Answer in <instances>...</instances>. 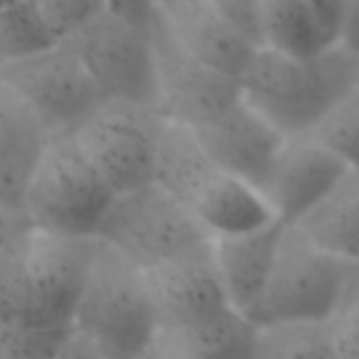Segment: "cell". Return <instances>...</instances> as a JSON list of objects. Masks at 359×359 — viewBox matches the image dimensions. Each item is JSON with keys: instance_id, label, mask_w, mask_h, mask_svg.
<instances>
[{"instance_id": "obj_35", "label": "cell", "mask_w": 359, "mask_h": 359, "mask_svg": "<svg viewBox=\"0 0 359 359\" xmlns=\"http://www.w3.org/2000/svg\"><path fill=\"white\" fill-rule=\"evenodd\" d=\"M8 2H13V0H0V8H2L4 4H8Z\"/></svg>"}, {"instance_id": "obj_6", "label": "cell", "mask_w": 359, "mask_h": 359, "mask_svg": "<svg viewBox=\"0 0 359 359\" xmlns=\"http://www.w3.org/2000/svg\"><path fill=\"white\" fill-rule=\"evenodd\" d=\"M164 116L158 107L103 99L72 133L116 196L156 183Z\"/></svg>"}, {"instance_id": "obj_23", "label": "cell", "mask_w": 359, "mask_h": 359, "mask_svg": "<svg viewBox=\"0 0 359 359\" xmlns=\"http://www.w3.org/2000/svg\"><path fill=\"white\" fill-rule=\"evenodd\" d=\"M61 42L32 0H13L0 8V67L27 59Z\"/></svg>"}, {"instance_id": "obj_32", "label": "cell", "mask_w": 359, "mask_h": 359, "mask_svg": "<svg viewBox=\"0 0 359 359\" xmlns=\"http://www.w3.org/2000/svg\"><path fill=\"white\" fill-rule=\"evenodd\" d=\"M341 42L353 53H359V0H345V23Z\"/></svg>"}, {"instance_id": "obj_17", "label": "cell", "mask_w": 359, "mask_h": 359, "mask_svg": "<svg viewBox=\"0 0 359 359\" xmlns=\"http://www.w3.org/2000/svg\"><path fill=\"white\" fill-rule=\"evenodd\" d=\"M189 212L212 238L246 233L276 221L269 204L257 189L223 170L206 185Z\"/></svg>"}, {"instance_id": "obj_1", "label": "cell", "mask_w": 359, "mask_h": 359, "mask_svg": "<svg viewBox=\"0 0 359 359\" xmlns=\"http://www.w3.org/2000/svg\"><path fill=\"white\" fill-rule=\"evenodd\" d=\"M358 53L343 42L311 57L259 46L240 78L242 99L286 137L309 133L355 88Z\"/></svg>"}, {"instance_id": "obj_2", "label": "cell", "mask_w": 359, "mask_h": 359, "mask_svg": "<svg viewBox=\"0 0 359 359\" xmlns=\"http://www.w3.org/2000/svg\"><path fill=\"white\" fill-rule=\"evenodd\" d=\"M101 359H147L162 339V324L143 273L99 242L74 320Z\"/></svg>"}, {"instance_id": "obj_30", "label": "cell", "mask_w": 359, "mask_h": 359, "mask_svg": "<svg viewBox=\"0 0 359 359\" xmlns=\"http://www.w3.org/2000/svg\"><path fill=\"white\" fill-rule=\"evenodd\" d=\"M156 8V0H105V11L141 27L149 25Z\"/></svg>"}, {"instance_id": "obj_26", "label": "cell", "mask_w": 359, "mask_h": 359, "mask_svg": "<svg viewBox=\"0 0 359 359\" xmlns=\"http://www.w3.org/2000/svg\"><path fill=\"white\" fill-rule=\"evenodd\" d=\"M59 40L69 38L105 11V0H32Z\"/></svg>"}, {"instance_id": "obj_28", "label": "cell", "mask_w": 359, "mask_h": 359, "mask_svg": "<svg viewBox=\"0 0 359 359\" xmlns=\"http://www.w3.org/2000/svg\"><path fill=\"white\" fill-rule=\"evenodd\" d=\"M221 19L252 46H263L261 0H208Z\"/></svg>"}, {"instance_id": "obj_9", "label": "cell", "mask_w": 359, "mask_h": 359, "mask_svg": "<svg viewBox=\"0 0 359 359\" xmlns=\"http://www.w3.org/2000/svg\"><path fill=\"white\" fill-rule=\"evenodd\" d=\"M103 99L158 107L154 50L147 27L109 11L65 38Z\"/></svg>"}, {"instance_id": "obj_15", "label": "cell", "mask_w": 359, "mask_h": 359, "mask_svg": "<svg viewBox=\"0 0 359 359\" xmlns=\"http://www.w3.org/2000/svg\"><path fill=\"white\" fill-rule=\"evenodd\" d=\"M158 8L189 53L240 82L259 46H252L231 29L208 0H168Z\"/></svg>"}, {"instance_id": "obj_8", "label": "cell", "mask_w": 359, "mask_h": 359, "mask_svg": "<svg viewBox=\"0 0 359 359\" xmlns=\"http://www.w3.org/2000/svg\"><path fill=\"white\" fill-rule=\"evenodd\" d=\"M147 32L156 65L158 109L166 120L196 130L242 99L240 82L189 53L170 32L160 8Z\"/></svg>"}, {"instance_id": "obj_24", "label": "cell", "mask_w": 359, "mask_h": 359, "mask_svg": "<svg viewBox=\"0 0 359 359\" xmlns=\"http://www.w3.org/2000/svg\"><path fill=\"white\" fill-rule=\"evenodd\" d=\"M349 170L359 172V90L353 88L309 130Z\"/></svg>"}, {"instance_id": "obj_20", "label": "cell", "mask_w": 359, "mask_h": 359, "mask_svg": "<svg viewBox=\"0 0 359 359\" xmlns=\"http://www.w3.org/2000/svg\"><path fill=\"white\" fill-rule=\"evenodd\" d=\"M261 21L263 46L294 57H311L334 44L305 0H261Z\"/></svg>"}, {"instance_id": "obj_31", "label": "cell", "mask_w": 359, "mask_h": 359, "mask_svg": "<svg viewBox=\"0 0 359 359\" xmlns=\"http://www.w3.org/2000/svg\"><path fill=\"white\" fill-rule=\"evenodd\" d=\"M53 359H101L99 353L78 334V332H69L61 345L57 347V353Z\"/></svg>"}, {"instance_id": "obj_16", "label": "cell", "mask_w": 359, "mask_h": 359, "mask_svg": "<svg viewBox=\"0 0 359 359\" xmlns=\"http://www.w3.org/2000/svg\"><path fill=\"white\" fill-rule=\"evenodd\" d=\"M46 130L0 76V212L23 215V198Z\"/></svg>"}, {"instance_id": "obj_5", "label": "cell", "mask_w": 359, "mask_h": 359, "mask_svg": "<svg viewBox=\"0 0 359 359\" xmlns=\"http://www.w3.org/2000/svg\"><path fill=\"white\" fill-rule=\"evenodd\" d=\"M97 250V238H63L32 229L19 328L38 334L72 332Z\"/></svg>"}, {"instance_id": "obj_21", "label": "cell", "mask_w": 359, "mask_h": 359, "mask_svg": "<svg viewBox=\"0 0 359 359\" xmlns=\"http://www.w3.org/2000/svg\"><path fill=\"white\" fill-rule=\"evenodd\" d=\"M32 225L23 215L0 212V332L21 326L23 263Z\"/></svg>"}, {"instance_id": "obj_13", "label": "cell", "mask_w": 359, "mask_h": 359, "mask_svg": "<svg viewBox=\"0 0 359 359\" xmlns=\"http://www.w3.org/2000/svg\"><path fill=\"white\" fill-rule=\"evenodd\" d=\"M160 316L162 332L200 324L231 307L212 246L141 271Z\"/></svg>"}, {"instance_id": "obj_11", "label": "cell", "mask_w": 359, "mask_h": 359, "mask_svg": "<svg viewBox=\"0 0 359 359\" xmlns=\"http://www.w3.org/2000/svg\"><path fill=\"white\" fill-rule=\"evenodd\" d=\"M198 143L225 175L261 194L286 135L244 99L217 120L194 130Z\"/></svg>"}, {"instance_id": "obj_18", "label": "cell", "mask_w": 359, "mask_h": 359, "mask_svg": "<svg viewBox=\"0 0 359 359\" xmlns=\"http://www.w3.org/2000/svg\"><path fill=\"white\" fill-rule=\"evenodd\" d=\"M257 332L250 318L227 307L200 324L162 332V341L179 359H257Z\"/></svg>"}, {"instance_id": "obj_4", "label": "cell", "mask_w": 359, "mask_h": 359, "mask_svg": "<svg viewBox=\"0 0 359 359\" xmlns=\"http://www.w3.org/2000/svg\"><path fill=\"white\" fill-rule=\"evenodd\" d=\"M97 240L139 271L189 257L215 242L200 221L156 183L116 196Z\"/></svg>"}, {"instance_id": "obj_10", "label": "cell", "mask_w": 359, "mask_h": 359, "mask_svg": "<svg viewBox=\"0 0 359 359\" xmlns=\"http://www.w3.org/2000/svg\"><path fill=\"white\" fill-rule=\"evenodd\" d=\"M0 76L38 118L46 135L74 133L103 101L97 84L65 40L0 67Z\"/></svg>"}, {"instance_id": "obj_3", "label": "cell", "mask_w": 359, "mask_h": 359, "mask_svg": "<svg viewBox=\"0 0 359 359\" xmlns=\"http://www.w3.org/2000/svg\"><path fill=\"white\" fill-rule=\"evenodd\" d=\"M114 200V189L72 133L46 137L23 198V217L32 229L63 238H97Z\"/></svg>"}, {"instance_id": "obj_29", "label": "cell", "mask_w": 359, "mask_h": 359, "mask_svg": "<svg viewBox=\"0 0 359 359\" xmlns=\"http://www.w3.org/2000/svg\"><path fill=\"white\" fill-rule=\"evenodd\" d=\"M330 42H341L345 23V0H305Z\"/></svg>"}, {"instance_id": "obj_27", "label": "cell", "mask_w": 359, "mask_h": 359, "mask_svg": "<svg viewBox=\"0 0 359 359\" xmlns=\"http://www.w3.org/2000/svg\"><path fill=\"white\" fill-rule=\"evenodd\" d=\"M67 334H38L23 328L2 330L0 359H53Z\"/></svg>"}, {"instance_id": "obj_22", "label": "cell", "mask_w": 359, "mask_h": 359, "mask_svg": "<svg viewBox=\"0 0 359 359\" xmlns=\"http://www.w3.org/2000/svg\"><path fill=\"white\" fill-rule=\"evenodd\" d=\"M257 359H339L326 320L271 322L257 332Z\"/></svg>"}, {"instance_id": "obj_36", "label": "cell", "mask_w": 359, "mask_h": 359, "mask_svg": "<svg viewBox=\"0 0 359 359\" xmlns=\"http://www.w3.org/2000/svg\"><path fill=\"white\" fill-rule=\"evenodd\" d=\"M166 2H168V0H156V4H158V6H162V4H166Z\"/></svg>"}, {"instance_id": "obj_12", "label": "cell", "mask_w": 359, "mask_h": 359, "mask_svg": "<svg viewBox=\"0 0 359 359\" xmlns=\"http://www.w3.org/2000/svg\"><path fill=\"white\" fill-rule=\"evenodd\" d=\"M347 170L349 168L309 133L288 135L261 196L280 223L297 225L328 196Z\"/></svg>"}, {"instance_id": "obj_14", "label": "cell", "mask_w": 359, "mask_h": 359, "mask_svg": "<svg viewBox=\"0 0 359 359\" xmlns=\"http://www.w3.org/2000/svg\"><path fill=\"white\" fill-rule=\"evenodd\" d=\"M284 227L276 219L246 233L215 238V259L227 301L250 320L265 294Z\"/></svg>"}, {"instance_id": "obj_33", "label": "cell", "mask_w": 359, "mask_h": 359, "mask_svg": "<svg viewBox=\"0 0 359 359\" xmlns=\"http://www.w3.org/2000/svg\"><path fill=\"white\" fill-rule=\"evenodd\" d=\"M147 359H179V358H177V355H175V353H172V351L166 347V343L160 339V343H158L156 351H154V353H151V355H149Z\"/></svg>"}, {"instance_id": "obj_34", "label": "cell", "mask_w": 359, "mask_h": 359, "mask_svg": "<svg viewBox=\"0 0 359 359\" xmlns=\"http://www.w3.org/2000/svg\"><path fill=\"white\" fill-rule=\"evenodd\" d=\"M355 88L359 90V53H358V76H355Z\"/></svg>"}, {"instance_id": "obj_25", "label": "cell", "mask_w": 359, "mask_h": 359, "mask_svg": "<svg viewBox=\"0 0 359 359\" xmlns=\"http://www.w3.org/2000/svg\"><path fill=\"white\" fill-rule=\"evenodd\" d=\"M339 359H359V263H347L343 286L326 320Z\"/></svg>"}, {"instance_id": "obj_7", "label": "cell", "mask_w": 359, "mask_h": 359, "mask_svg": "<svg viewBox=\"0 0 359 359\" xmlns=\"http://www.w3.org/2000/svg\"><path fill=\"white\" fill-rule=\"evenodd\" d=\"M345 271L347 261L316 246L297 225H286L252 322L261 326L271 322L328 320Z\"/></svg>"}, {"instance_id": "obj_19", "label": "cell", "mask_w": 359, "mask_h": 359, "mask_svg": "<svg viewBox=\"0 0 359 359\" xmlns=\"http://www.w3.org/2000/svg\"><path fill=\"white\" fill-rule=\"evenodd\" d=\"M297 227L322 250L359 263V172L347 170Z\"/></svg>"}]
</instances>
